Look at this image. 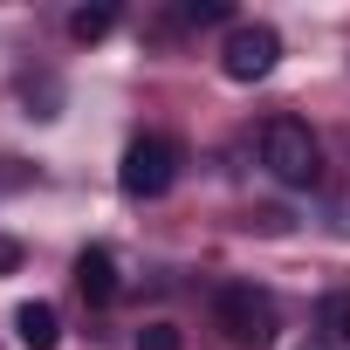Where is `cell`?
<instances>
[{
  "instance_id": "cell-1",
  "label": "cell",
  "mask_w": 350,
  "mask_h": 350,
  "mask_svg": "<svg viewBox=\"0 0 350 350\" xmlns=\"http://www.w3.org/2000/svg\"><path fill=\"white\" fill-rule=\"evenodd\" d=\"M213 323H220V336H227L234 350H268V343H275V329H282L275 295H268V288H254V282H227V288L213 295Z\"/></svg>"
},
{
  "instance_id": "cell-2",
  "label": "cell",
  "mask_w": 350,
  "mask_h": 350,
  "mask_svg": "<svg viewBox=\"0 0 350 350\" xmlns=\"http://www.w3.org/2000/svg\"><path fill=\"white\" fill-rule=\"evenodd\" d=\"M261 165L275 172L282 186H316L323 179V151H316V137H309L302 117H268L261 124Z\"/></svg>"
},
{
  "instance_id": "cell-3",
  "label": "cell",
  "mask_w": 350,
  "mask_h": 350,
  "mask_svg": "<svg viewBox=\"0 0 350 350\" xmlns=\"http://www.w3.org/2000/svg\"><path fill=\"white\" fill-rule=\"evenodd\" d=\"M172 179H179V144H172V137L144 131V137L124 144V165H117L124 200H158V193H172Z\"/></svg>"
},
{
  "instance_id": "cell-4",
  "label": "cell",
  "mask_w": 350,
  "mask_h": 350,
  "mask_svg": "<svg viewBox=\"0 0 350 350\" xmlns=\"http://www.w3.org/2000/svg\"><path fill=\"white\" fill-rule=\"evenodd\" d=\"M275 62H282V35H275L268 21H234V28H227L220 69H227L234 83H261V76H268Z\"/></svg>"
},
{
  "instance_id": "cell-5",
  "label": "cell",
  "mask_w": 350,
  "mask_h": 350,
  "mask_svg": "<svg viewBox=\"0 0 350 350\" xmlns=\"http://www.w3.org/2000/svg\"><path fill=\"white\" fill-rule=\"evenodd\" d=\"M76 288L90 302H117V254L110 247H83L76 254Z\"/></svg>"
},
{
  "instance_id": "cell-6",
  "label": "cell",
  "mask_w": 350,
  "mask_h": 350,
  "mask_svg": "<svg viewBox=\"0 0 350 350\" xmlns=\"http://www.w3.org/2000/svg\"><path fill=\"white\" fill-rule=\"evenodd\" d=\"M14 336H21L28 350H55V343H62V316H55V302H21V309H14Z\"/></svg>"
},
{
  "instance_id": "cell-7",
  "label": "cell",
  "mask_w": 350,
  "mask_h": 350,
  "mask_svg": "<svg viewBox=\"0 0 350 350\" xmlns=\"http://www.w3.org/2000/svg\"><path fill=\"white\" fill-rule=\"evenodd\" d=\"M110 28H117V8H76V14H69V35H76V42H103Z\"/></svg>"
},
{
  "instance_id": "cell-8",
  "label": "cell",
  "mask_w": 350,
  "mask_h": 350,
  "mask_svg": "<svg viewBox=\"0 0 350 350\" xmlns=\"http://www.w3.org/2000/svg\"><path fill=\"white\" fill-rule=\"evenodd\" d=\"M323 329L336 336V343H350V295L336 288V295H323Z\"/></svg>"
},
{
  "instance_id": "cell-9",
  "label": "cell",
  "mask_w": 350,
  "mask_h": 350,
  "mask_svg": "<svg viewBox=\"0 0 350 350\" xmlns=\"http://www.w3.org/2000/svg\"><path fill=\"white\" fill-rule=\"evenodd\" d=\"M234 8H227V0H186V8H179V21H193V28H206V21H227Z\"/></svg>"
},
{
  "instance_id": "cell-10",
  "label": "cell",
  "mask_w": 350,
  "mask_h": 350,
  "mask_svg": "<svg viewBox=\"0 0 350 350\" xmlns=\"http://www.w3.org/2000/svg\"><path fill=\"white\" fill-rule=\"evenodd\" d=\"M137 350H186V343H179L172 323H144V329H137Z\"/></svg>"
},
{
  "instance_id": "cell-11",
  "label": "cell",
  "mask_w": 350,
  "mask_h": 350,
  "mask_svg": "<svg viewBox=\"0 0 350 350\" xmlns=\"http://www.w3.org/2000/svg\"><path fill=\"white\" fill-rule=\"evenodd\" d=\"M14 261H21V247H14V241H0V275H8Z\"/></svg>"
}]
</instances>
